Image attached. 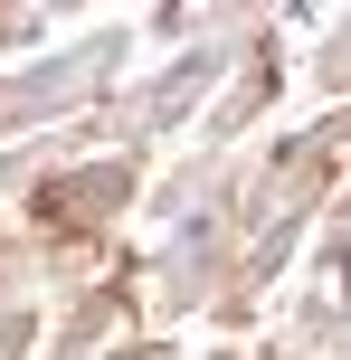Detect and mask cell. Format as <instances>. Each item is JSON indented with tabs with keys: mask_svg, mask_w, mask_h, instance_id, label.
<instances>
[{
	"mask_svg": "<svg viewBox=\"0 0 351 360\" xmlns=\"http://www.w3.org/2000/svg\"><path fill=\"white\" fill-rule=\"evenodd\" d=\"M114 199H124V162H95V171H76V180H48V190H38V218L86 237L95 218L114 209Z\"/></svg>",
	"mask_w": 351,
	"mask_h": 360,
	"instance_id": "1",
	"label": "cell"
}]
</instances>
